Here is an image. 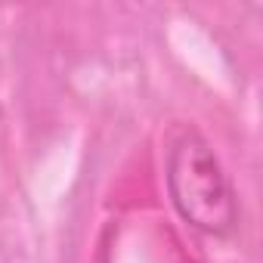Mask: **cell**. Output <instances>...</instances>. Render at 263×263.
<instances>
[{
    "instance_id": "6da1fadb",
    "label": "cell",
    "mask_w": 263,
    "mask_h": 263,
    "mask_svg": "<svg viewBox=\"0 0 263 263\" xmlns=\"http://www.w3.org/2000/svg\"><path fill=\"white\" fill-rule=\"evenodd\" d=\"M167 189L180 217L204 232L226 235L238 220V204L220 158L198 134H180L167 155Z\"/></svg>"
}]
</instances>
